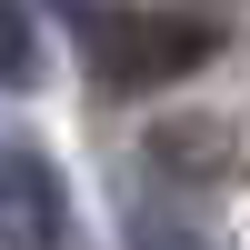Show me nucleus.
<instances>
[{"instance_id": "f03ea898", "label": "nucleus", "mask_w": 250, "mask_h": 250, "mask_svg": "<svg viewBox=\"0 0 250 250\" xmlns=\"http://www.w3.org/2000/svg\"><path fill=\"white\" fill-rule=\"evenodd\" d=\"M0 250H70V190L20 140H0Z\"/></svg>"}, {"instance_id": "20e7f679", "label": "nucleus", "mask_w": 250, "mask_h": 250, "mask_svg": "<svg viewBox=\"0 0 250 250\" xmlns=\"http://www.w3.org/2000/svg\"><path fill=\"white\" fill-rule=\"evenodd\" d=\"M130 250H200V230H190L180 210H160V200H150V210H130Z\"/></svg>"}, {"instance_id": "7ed1b4c3", "label": "nucleus", "mask_w": 250, "mask_h": 250, "mask_svg": "<svg viewBox=\"0 0 250 250\" xmlns=\"http://www.w3.org/2000/svg\"><path fill=\"white\" fill-rule=\"evenodd\" d=\"M30 80H40V30L20 0H0V90H30Z\"/></svg>"}, {"instance_id": "f257e3e1", "label": "nucleus", "mask_w": 250, "mask_h": 250, "mask_svg": "<svg viewBox=\"0 0 250 250\" xmlns=\"http://www.w3.org/2000/svg\"><path fill=\"white\" fill-rule=\"evenodd\" d=\"M80 30H90L100 90H170V80H190L220 50L210 20H190V10H90Z\"/></svg>"}]
</instances>
